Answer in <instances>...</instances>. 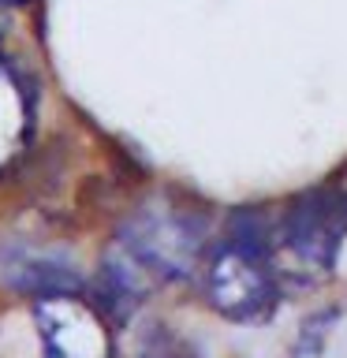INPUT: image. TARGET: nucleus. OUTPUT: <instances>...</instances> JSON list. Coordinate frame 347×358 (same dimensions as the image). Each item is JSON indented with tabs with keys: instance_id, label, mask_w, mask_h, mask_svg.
Wrapping results in <instances>:
<instances>
[{
	"instance_id": "f03ea898",
	"label": "nucleus",
	"mask_w": 347,
	"mask_h": 358,
	"mask_svg": "<svg viewBox=\"0 0 347 358\" xmlns=\"http://www.w3.org/2000/svg\"><path fill=\"white\" fill-rule=\"evenodd\" d=\"M347 231V194L344 190H310L288 209L276 246L284 250L291 273L325 276L336 262L340 239Z\"/></svg>"
},
{
	"instance_id": "6e6552de",
	"label": "nucleus",
	"mask_w": 347,
	"mask_h": 358,
	"mask_svg": "<svg viewBox=\"0 0 347 358\" xmlns=\"http://www.w3.org/2000/svg\"><path fill=\"white\" fill-rule=\"evenodd\" d=\"M11 4H22V0H0V8H11Z\"/></svg>"
},
{
	"instance_id": "7ed1b4c3",
	"label": "nucleus",
	"mask_w": 347,
	"mask_h": 358,
	"mask_svg": "<svg viewBox=\"0 0 347 358\" xmlns=\"http://www.w3.org/2000/svg\"><path fill=\"white\" fill-rule=\"evenodd\" d=\"M206 299L232 321L265 317L276 302V276L269 268V257L228 239L206 265Z\"/></svg>"
},
{
	"instance_id": "39448f33",
	"label": "nucleus",
	"mask_w": 347,
	"mask_h": 358,
	"mask_svg": "<svg viewBox=\"0 0 347 358\" xmlns=\"http://www.w3.org/2000/svg\"><path fill=\"white\" fill-rule=\"evenodd\" d=\"M0 273L15 291L30 299L41 295H64V291H83V273L71 257L56 250H38V246H4L0 250Z\"/></svg>"
},
{
	"instance_id": "f257e3e1",
	"label": "nucleus",
	"mask_w": 347,
	"mask_h": 358,
	"mask_svg": "<svg viewBox=\"0 0 347 358\" xmlns=\"http://www.w3.org/2000/svg\"><path fill=\"white\" fill-rule=\"evenodd\" d=\"M116 243L153 280H187L198 268L201 246H206V224L190 209L150 206L123 224Z\"/></svg>"
},
{
	"instance_id": "20e7f679",
	"label": "nucleus",
	"mask_w": 347,
	"mask_h": 358,
	"mask_svg": "<svg viewBox=\"0 0 347 358\" xmlns=\"http://www.w3.org/2000/svg\"><path fill=\"white\" fill-rule=\"evenodd\" d=\"M41 358H112L108 317L78 291L34 299Z\"/></svg>"
},
{
	"instance_id": "423d86ee",
	"label": "nucleus",
	"mask_w": 347,
	"mask_h": 358,
	"mask_svg": "<svg viewBox=\"0 0 347 358\" xmlns=\"http://www.w3.org/2000/svg\"><path fill=\"white\" fill-rule=\"evenodd\" d=\"M34 123V97L30 86L11 64L0 60V172L27 150Z\"/></svg>"
},
{
	"instance_id": "0eeeda50",
	"label": "nucleus",
	"mask_w": 347,
	"mask_h": 358,
	"mask_svg": "<svg viewBox=\"0 0 347 358\" xmlns=\"http://www.w3.org/2000/svg\"><path fill=\"white\" fill-rule=\"evenodd\" d=\"M336 321V310H329V313H318V317H310L306 321V329H302V336H299V343H295V355L299 358H313L325 347V336H329V324Z\"/></svg>"
}]
</instances>
